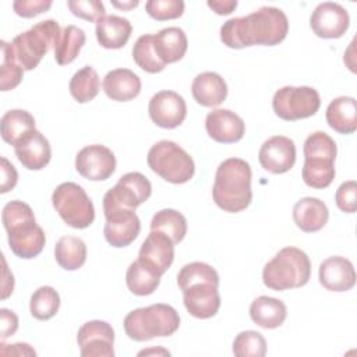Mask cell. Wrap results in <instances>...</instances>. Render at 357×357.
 I'll return each mask as SVG.
<instances>
[{"instance_id":"cell-26","label":"cell","mask_w":357,"mask_h":357,"mask_svg":"<svg viewBox=\"0 0 357 357\" xmlns=\"http://www.w3.org/2000/svg\"><path fill=\"white\" fill-rule=\"evenodd\" d=\"M153 45L158 56L165 64L181 60L188 47L187 35L178 26H167L160 29L153 35Z\"/></svg>"},{"instance_id":"cell-27","label":"cell","mask_w":357,"mask_h":357,"mask_svg":"<svg viewBox=\"0 0 357 357\" xmlns=\"http://www.w3.org/2000/svg\"><path fill=\"white\" fill-rule=\"evenodd\" d=\"M326 123L339 134H353L357 130V103L351 96H339L326 107Z\"/></svg>"},{"instance_id":"cell-8","label":"cell","mask_w":357,"mask_h":357,"mask_svg":"<svg viewBox=\"0 0 357 357\" xmlns=\"http://www.w3.org/2000/svg\"><path fill=\"white\" fill-rule=\"evenodd\" d=\"M321 106L317 89L311 86H283L272 99V107L278 117L286 121H296L314 116Z\"/></svg>"},{"instance_id":"cell-15","label":"cell","mask_w":357,"mask_h":357,"mask_svg":"<svg viewBox=\"0 0 357 357\" xmlns=\"http://www.w3.org/2000/svg\"><path fill=\"white\" fill-rule=\"evenodd\" d=\"M258 160L262 169L272 174L289 172L296 163L294 141L284 135L268 138L259 148Z\"/></svg>"},{"instance_id":"cell-39","label":"cell","mask_w":357,"mask_h":357,"mask_svg":"<svg viewBox=\"0 0 357 357\" xmlns=\"http://www.w3.org/2000/svg\"><path fill=\"white\" fill-rule=\"evenodd\" d=\"M209 282L219 286V275L215 268L205 262H190L185 264L177 273V284L183 290L194 283Z\"/></svg>"},{"instance_id":"cell-24","label":"cell","mask_w":357,"mask_h":357,"mask_svg":"<svg viewBox=\"0 0 357 357\" xmlns=\"http://www.w3.org/2000/svg\"><path fill=\"white\" fill-rule=\"evenodd\" d=\"M329 219V211L324 201L315 197L298 199L293 208V220L296 226L305 233L319 231Z\"/></svg>"},{"instance_id":"cell-33","label":"cell","mask_w":357,"mask_h":357,"mask_svg":"<svg viewBox=\"0 0 357 357\" xmlns=\"http://www.w3.org/2000/svg\"><path fill=\"white\" fill-rule=\"evenodd\" d=\"M100 88V79L92 66H85L78 70L70 79L68 89L71 96L78 103H86L96 98Z\"/></svg>"},{"instance_id":"cell-44","label":"cell","mask_w":357,"mask_h":357,"mask_svg":"<svg viewBox=\"0 0 357 357\" xmlns=\"http://www.w3.org/2000/svg\"><path fill=\"white\" fill-rule=\"evenodd\" d=\"M337 208L346 213H354L357 209V183L354 180L344 181L335 194Z\"/></svg>"},{"instance_id":"cell-9","label":"cell","mask_w":357,"mask_h":357,"mask_svg":"<svg viewBox=\"0 0 357 357\" xmlns=\"http://www.w3.org/2000/svg\"><path fill=\"white\" fill-rule=\"evenodd\" d=\"M152 194L151 181L139 172L123 174L117 184L103 197V213L117 209H134L144 204Z\"/></svg>"},{"instance_id":"cell-4","label":"cell","mask_w":357,"mask_h":357,"mask_svg":"<svg viewBox=\"0 0 357 357\" xmlns=\"http://www.w3.org/2000/svg\"><path fill=\"white\" fill-rule=\"evenodd\" d=\"M311 276V262L308 255L297 247L282 248L262 271L264 284L276 291L301 287Z\"/></svg>"},{"instance_id":"cell-47","label":"cell","mask_w":357,"mask_h":357,"mask_svg":"<svg viewBox=\"0 0 357 357\" xmlns=\"http://www.w3.org/2000/svg\"><path fill=\"white\" fill-rule=\"evenodd\" d=\"M18 329V317L7 308L0 310V340L4 342Z\"/></svg>"},{"instance_id":"cell-34","label":"cell","mask_w":357,"mask_h":357,"mask_svg":"<svg viewBox=\"0 0 357 357\" xmlns=\"http://www.w3.org/2000/svg\"><path fill=\"white\" fill-rule=\"evenodd\" d=\"M336 174L333 160L322 158H307L301 169V177L304 183L311 188H326L331 185Z\"/></svg>"},{"instance_id":"cell-51","label":"cell","mask_w":357,"mask_h":357,"mask_svg":"<svg viewBox=\"0 0 357 357\" xmlns=\"http://www.w3.org/2000/svg\"><path fill=\"white\" fill-rule=\"evenodd\" d=\"M148 356V354H163V356H170V353L165 349H148V350H142L138 353V356Z\"/></svg>"},{"instance_id":"cell-45","label":"cell","mask_w":357,"mask_h":357,"mask_svg":"<svg viewBox=\"0 0 357 357\" xmlns=\"http://www.w3.org/2000/svg\"><path fill=\"white\" fill-rule=\"evenodd\" d=\"M52 0H15L13 8L17 15L22 18H32L52 7Z\"/></svg>"},{"instance_id":"cell-7","label":"cell","mask_w":357,"mask_h":357,"mask_svg":"<svg viewBox=\"0 0 357 357\" xmlns=\"http://www.w3.org/2000/svg\"><path fill=\"white\" fill-rule=\"evenodd\" d=\"M52 204L64 223L73 229H86L93 223V204L85 190L74 181L59 184L52 194Z\"/></svg>"},{"instance_id":"cell-41","label":"cell","mask_w":357,"mask_h":357,"mask_svg":"<svg viewBox=\"0 0 357 357\" xmlns=\"http://www.w3.org/2000/svg\"><path fill=\"white\" fill-rule=\"evenodd\" d=\"M231 350L237 357H264L266 354V342L257 331H243L234 337Z\"/></svg>"},{"instance_id":"cell-11","label":"cell","mask_w":357,"mask_h":357,"mask_svg":"<svg viewBox=\"0 0 357 357\" xmlns=\"http://www.w3.org/2000/svg\"><path fill=\"white\" fill-rule=\"evenodd\" d=\"M75 170L92 181L106 180L116 170V156L112 149L100 144L84 146L75 156Z\"/></svg>"},{"instance_id":"cell-31","label":"cell","mask_w":357,"mask_h":357,"mask_svg":"<svg viewBox=\"0 0 357 357\" xmlns=\"http://www.w3.org/2000/svg\"><path fill=\"white\" fill-rule=\"evenodd\" d=\"M54 258L66 271H77L86 261V244L75 236H63L54 247Z\"/></svg>"},{"instance_id":"cell-10","label":"cell","mask_w":357,"mask_h":357,"mask_svg":"<svg viewBox=\"0 0 357 357\" xmlns=\"http://www.w3.org/2000/svg\"><path fill=\"white\" fill-rule=\"evenodd\" d=\"M77 343L82 357H113L114 329L106 321H88L78 329Z\"/></svg>"},{"instance_id":"cell-21","label":"cell","mask_w":357,"mask_h":357,"mask_svg":"<svg viewBox=\"0 0 357 357\" xmlns=\"http://www.w3.org/2000/svg\"><path fill=\"white\" fill-rule=\"evenodd\" d=\"M14 151L20 163L28 170L43 169L52 158V149L47 138L38 130L28 132L15 145Z\"/></svg>"},{"instance_id":"cell-12","label":"cell","mask_w":357,"mask_h":357,"mask_svg":"<svg viewBox=\"0 0 357 357\" xmlns=\"http://www.w3.org/2000/svg\"><path fill=\"white\" fill-rule=\"evenodd\" d=\"M350 25L347 10L339 3L324 1L318 4L311 17L310 26L312 32L324 39H336L346 33Z\"/></svg>"},{"instance_id":"cell-23","label":"cell","mask_w":357,"mask_h":357,"mask_svg":"<svg viewBox=\"0 0 357 357\" xmlns=\"http://www.w3.org/2000/svg\"><path fill=\"white\" fill-rule=\"evenodd\" d=\"M191 93L195 102L204 107H216L227 96L226 81L213 71L198 74L191 84Z\"/></svg>"},{"instance_id":"cell-37","label":"cell","mask_w":357,"mask_h":357,"mask_svg":"<svg viewBox=\"0 0 357 357\" xmlns=\"http://www.w3.org/2000/svg\"><path fill=\"white\" fill-rule=\"evenodd\" d=\"M60 308V296L52 286L38 287L29 301V311L35 319L47 321L53 318Z\"/></svg>"},{"instance_id":"cell-48","label":"cell","mask_w":357,"mask_h":357,"mask_svg":"<svg viewBox=\"0 0 357 357\" xmlns=\"http://www.w3.org/2000/svg\"><path fill=\"white\" fill-rule=\"evenodd\" d=\"M0 354L1 356H36V351L28 343L6 344L4 342H1Z\"/></svg>"},{"instance_id":"cell-14","label":"cell","mask_w":357,"mask_h":357,"mask_svg":"<svg viewBox=\"0 0 357 357\" xmlns=\"http://www.w3.org/2000/svg\"><path fill=\"white\" fill-rule=\"evenodd\" d=\"M148 113L158 127L176 128L187 116V105L184 98L177 92L160 91L151 98Z\"/></svg>"},{"instance_id":"cell-46","label":"cell","mask_w":357,"mask_h":357,"mask_svg":"<svg viewBox=\"0 0 357 357\" xmlns=\"http://www.w3.org/2000/svg\"><path fill=\"white\" fill-rule=\"evenodd\" d=\"M0 170H1V184H0V192L1 194H6L10 190H13L18 181V173L15 170V167L13 166V163L1 156V166H0Z\"/></svg>"},{"instance_id":"cell-40","label":"cell","mask_w":357,"mask_h":357,"mask_svg":"<svg viewBox=\"0 0 357 357\" xmlns=\"http://www.w3.org/2000/svg\"><path fill=\"white\" fill-rule=\"evenodd\" d=\"M303 152H304V159L322 158V159L335 162L337 146L331 135H328L324 131H315L305 138Z\"/></svg>"},{"instance_id":"cell-28","label":"cell","mask_w":357,"mask_h":357,"mask_svg":"<svg viewBox=\"0 0 357 357\" xmlns=\"http://www.w3.org/2000/svg\"><path fill=\"white\" fill-rule=\"evenodd\" d=\"M287 317L284 303L275 297L259 296L250 305V318L264 329L279 328Z\"/></svg>"},{"instance_id":"cell-25","label":"cell","mask_w":357,"mask_h":357,"mask_svg":"<svg viewBox=\"0 0 357 357\" xmlns=\"http://www.w3.org/2000/svg\"><path fill=\"white\" fill-rule=\"evenodd\" d=\"M131 22L120 15H105L96 22L98 43L105 49H121L131 36Z\"/></svg>"},{"instance_id":"cell-13","label":"cell","mask_w":357,"mask_h":357,"mask_svg":"<svg viewBox=\"0 0 357 357\" xmlns=\"http://www.w3.org/2000/svg\"><path fill=\"white\" fill-rule=\"evenodd\" d=\"M8 247L14 255L22 259H31L38 257L46 243L45 231L36 225V219H28L20 222L8 229Z\"/></svg>"},{"instance_id":"cell-1","label":"cell","mask_w":357,"mask_h":357,"mask_svg":"<svg viewBox=\"0 0 357 357\" xmlns=\"http://www.w3.org/2000/svg\"><path fill=\"white\" fill-rule=\"evenodd\" d=\"M289 32L286 14L272 6H265L245 15L230 18L220 26V40L230 49H243L254 45L275 46Z\"/></svg>"},{"instance_id":"cell-20","label":"cell","mask_w":357,"mask_h":357,"mask_svg":"<svg viewBox=\"0 0 357 357\" xmlns=\"http://www.w3.org/2000/svg\"><path fill=\"white\" fill-rule=\"evenodd\" d=\"M319 283L329 291H347L356 284V271L353 264L339 255L324 259L318 271Z\"/></svg>"},{"instance_id":"cell-19","label":"cell","mask_w":357,"mask_h":357,"mask_svg":"<svg viewBox=\"0 0 357 357\" xmlns=\"http://www.w3.org/2000/svg\"><path fill=\"white\" fill-rule=\"evenodd\" d=\"M138 259L163 275L173 264L174 243L162 231L151 230L148 237L141 244Z\"/></svg>"},{"instance_id":"cell-5","label":"cell","mask_w":357,"mask_h":357,"mask_svg":"<svg viewBox=\"0 0 357 357\" xmlns=\"http://www.w3.org/2000/svg\"><path fill=\"white\" fill-rule=\"evenodd\" d=\"M61 31L57 21L45 20L17 35L10 43L15 60L24 70L36 68L42 57L52 47H56Z\"/></svg>"},{"instance_id":"cell-3","label":"cell","mask_w":357,"mask_h":357,"mask_svg":"<svg viewBox=\"0 0 357 357\" xmlns=\"http://www.w3.org/2000/svg\"><path fill=\"white\" fill-rule=\"evenodd\" d=\"M123 326L126 335L135 342L172 336L180 326L178 312L169 304L156 303L130 311Z\"/></svg>"},{"instance_id":"cell-6","label":"cell","mask_w":357,"mask_h":357,"mask_svg":"<svg viewBox=\"0 0 357 357\" xmlns=\"http://www.w3.org/2000/svg\"><path fill=\"white\" fill-rule=\"evenodd\" d=\"M146 163L153 173L173 184L187 183L195 173L192 158L178 144L169 139L158 141L151 146Z\"/></svg>"},{"instance_id":"cell-42","label":"cell","mask_w":357,"mask_h":357,"mask_svg":"<svg viewBox=\"0 0 357 357\" xmlns=\"http://www.w3.org/2000/svg\"><path fill=\"white\" fill-rule=\"evenodd\" d=\"M183 0H148L145 3V10L149 17L156 21L174 20L183 15L184 13Z\"/></svg>"},{"instance_id":"cell-52","label":"cell","mask_w":357,"mask_h":357,"mask_svg":"<svg viewBox=\"0 0 357 357\" xmlns=\"http://www.w3.org/2000/svg\"><path fill=\"white\" fill-rule=\"evenodd\" d=\"M112 6L117 7V8H124V10H130L132 7L138 6V1H127V3H117V1H112Z\"/></svg>"},{"instance_id":"cell-17","label":"cell","mask_w":357,"mask_h":357,"mask_svg":"<svg viewBox=\"0 0 357 357\" xmlns=\"http://www.w3.org/2000/svg\"><path fill=\"white\" fill-rule=\"evenodd\" d=\"M218 287V284L201 282L183 290V301L188 314L198 319L215 317L220 308V294Z\"/></svg>"},{"instance_id":"cell-35","label":"cell","mask_w":357,"mask_h":357,"mask_svg":"<svg viewBox=\"0 0 357 357\" xmlns=\"http://www.w3.org/2000/svg\"><path fill=\"white\" fill-rule=\"evenodd\" d=\"M151 230L165 233L174 244H177L187 234V220L178 211L166 208L153 215L151 220Z\"/></svg>"},{"instance_id":"cell-49","label":"cell","mask_w":357,"mask_h":357,"mask_svg":"<svg viewBox=\"0 0 357 357\" xmlns=\"http://www.w3.org/2000/svg\"><path fill=\"white\" fill-rule=\"evenodd\" d=\"M206 4L219 15H229L237 7V0H208Z\"/></svg>"},{"instance_id":"cell-16","label":"cell","mask_w":357,"mask_h":357,"mask_svg":"<svg viewBox=\"0 0 357 357\" xmlns=\"http://www.w3.org/2000/svg\"><path fill=\"white\" fill-rule=\"evenodd\" d=\"M103 234L106 241L116 248L130 245L139 234L141 222L134 209H117L105 213Z\"/></svg>"},{"instance_id":"cell-2","label":"cell","mask_w":357,"mask_h":357,"mask_svg":"<svg viewBox=\"0 0 357 357\" xmlns=\"http://www.w3.org/2000/svg\"><path fill=\"white\" fill-rule=\"evenodd\" d=\"M251 166L241 158L225 159L216 169L212 197L225 212L244 211L252 199Z\"/></svg>"},{"instance_id":"cell-22","label":"cell","mask_w":357,"mask_h":357,"mask_svg":"<svg viewBox=\"0 0 357 357\" xmlns=\"http://www.w3.org/2000/svg\"><path fill=\"white\" fill-rule=\"evenodd\" d=\"M102 88L109 99L116 102H128L139 95L141 79L128 68H114L105 75Z\"/></svg>"},{"instance_id":"cell-29","label":"cell","mask_w":357,"mask_h":357,"mask_svg":"<svg viewBox=\"0 0 357 357\" xmlns=\"http://www.w3.org/2000/svg\"><path fill=\"white\" fill-rule=\"evenodd\" d=\"M160 273H158L153 268L146 265L145 262L137 259L130 264L126 272V283L128 290L135 296H149L152 294L159 283Z\"/></svg>"},{"instance_id":"cell-36","label":"cell","mask_w":357,"mask_h":357,"mask_svg":"<svg viewBox=\"0 0 357 357\" xmlns=\"http://www.w3.org/2000/svg\"><path fill=\"white\" fill-rule=\"evenodd\" d=\"M132 59L141 70L149 74L160 73L166 67L155 50L153 35L151 33H145L135 40L132 46Z\"/></svg>"},{"instance_id":"cell-30","label":"cell","mask_w":357,"mask_h":357,"mask_svg":"<svg viewBox=\"0 0 357 357\" xmlns=\"http://www.w3.org/2000/svg\"><path fill=\"white\" fill-rule=\"evenodd\" d=\"M33 130H36L33 116L22 109H13L6 112L0 121L1 138L13 146Z\"/></svg>"},{"instance_id":"cell-18","label":"cell","mask_w":357,"mask_h":357,"mask_svg":"<svg viewBox=\"0 0 357 357\" xmlns=\"http://www.w3.org/2000/svg\"><path fill=\"white\" fill-rule=\"evenodd\" d=\"M205 128L208 135L220 144L240 141L245 132L243 119L229 109H215L206 114Z\"/></svg>"},{"instance_id":"cell-43","label":"cell","mask_w":357,"mask_h":357,"mask_svg":"<svg viewBox=\"0 0 357 357\" xmlns=\"http://www.w3.org/2000/svg\"><path fill=\"white\" fill-rule=\"evenodd\" d=\"M67 6L75 17L89 22H98L106 15L103 3L98 0H68Z\"/></svg>"},{"instance_id":"cell-50","label":"cell","mask_w":357,"mask_h":357,"mask_svg":"<svg viewBox=\"0 0 357 357\" xmlns=\"http://www.w3.org/2000/svg\"><path fill=\"white\" fill-rule=\"evenodd\" d=\"M3 275H4V280H3V293H1V298L6 300L14 290V276L13 273L8 271L7 268V264H6V259H4V255H3Z\"/></svg>"},{"instance_id":"cell-38","label":"cell","mask_w":357,"mask_h":357,"mask_svg":"<svg viewBox=\"0 0 357 357\" xmlns=\"http://www.w3.org/2000/svg\"><path fill=\"white\" fill-rule=\"evenodd\" d=\"M1 46V64H0V89L3 92L14 89L20 85L24 77V68L15 60L11 45L6 40L0 42Z\"/></svg>"},{"instance_id":"cell-32","label":"cell","mask_w":357,"mask_h":357,"mask_svg":"<svg viewBox=\"0 0 357 357\" xmlns=\"http://www.w3.org/2000/svg\"><path fill=\"white\" fill-rule=\"evenodd\" d=\"M85 32L81 28L75 25H67L63 28L60 39L54 47L56 63L66 66L74 61L85 45Z\"/></svg>"}]
</instances>
